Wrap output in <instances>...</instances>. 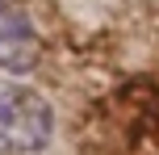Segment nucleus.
Instances as JSON below:
<instances>
[{
    "label": "nucleus",
    "instance_id": "1",
    "mask_svg": "<svg viewBox=\"0 0 159 155\" xmlns=\"http://www.w3.org/2000/svg\"><path fill=\"white\" fill-rule=\"evenodd\" d=\"M55 139V109L38 88L0 80V155H38Z\"/></svg>",
    "mask_w": 159,
    "mask_h": 155
},
{
    "label": "nucleus",
    "instance_id": "2",
    "mask_svg": "<svg viewBox=\"0 0 159 155\" xmlns=\"http://www.w3.org/2000/svg\"><path fill=\"white\" fill-rule=\"evenodd\" d=\"M42 59V34L17 0H0V71L25 75Z\"/></svg>",
    "mask_w": 159,
    "mask_h": 155
}]
</instances>
